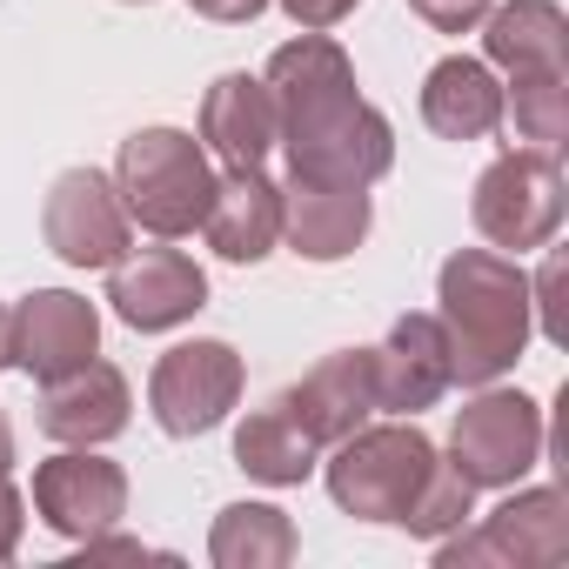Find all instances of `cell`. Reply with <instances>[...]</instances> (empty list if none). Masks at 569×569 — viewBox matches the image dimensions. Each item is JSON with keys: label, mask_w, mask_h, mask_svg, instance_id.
<instances>
[{"label": "cell", "mask_w": 569, "mask_h": 569, "mask_svg": "<svg viewBox=\"0 0 569 569\" xmlns=\"http://www.w3.org/2000/svg\"><path fill=\"white\" fill-rule=\"evenodd\" d=\"M48 248L68 261V268H114L128 254V208H121V188L94 168H68L48 194Z\"/></svg>", "instance_id": "9c48e42d"}, {"label": "cell", "mask_w": 569, "mask_h": 569, "mask_svg": "<svg viewBox=\"0 0 569 569\" xmlns=\"http://www.w3.org/2000/svg\"><path fill=\"white\" fill-rule=\"evenodd\" d=\"M101 349V316L94 302L68 296V289H41L14 309V336H8V362L28 369L34 382H61L74 369H88Z\"/></svg>", "instance_id": "8fae6325"}, {"label": "cell", "mask_w": 569, "mask_h": 569, "mask_svg": "<svg viewBox=\"0 0 569 569\" xmlns=\"http://www.w3.org/2000/svg\"><path fill=\"white\" fill-rule=\"evenodd\" d=\"M21 529H28V502H21V489L8 476H0V562L21 549Z\"/></svg>", "instance_id": "484cf974"}, {"label": "cell", "mask_w": 569, "mask_h": 569, "mask_svg": "<svg viewBox=\"0 0 569 569\" xmlns=\"http://www.w3.org/2000/svg\"><path fill=\"white\" fill-rule=\"evenodd\" d=\"M108 302H114V316H121L128 329L161 336V329L188 322V316L208 302V274H201L181 248H141L134 261H128V254L114 261Z\"/></svg>", "instance_id": "4fadbf2b"}, {"label": "cell", "mask_w": 569, "mask_h": 569, "mask_svg": "<svg viewBox=\"0 0 569 569\" xmlns=\"http://www.w3.org/2000/svg\"><path fill=\"white\" fill-rule=\"evenodd\" d=\"M208 556L221 569H281V562H296V522L268 502H234L214 516Z\"/></svg>", "instance_id": "7402d4cb"}, {"label": "cell", "mask_w": 569, "mask_h": 569, "mask_svg": "<svg viewBox=\"0 0 569 569\" xmlns=\"http://www.w3.org/2000/svg\"><path fill=\"white\" fill-rule=\"evenodd\" d=\"M234 462H241L254 482H268V489H296V482L316 469V442L302 436V422L281 409V396H274L268 409H254V416L241 422Z\"/></svg>", "instance_id": "44dd1931"}, {"label": "cell", "mask_w": 569, "mask_h": 569, "mask_svg": "<svg viewBox=\"0 0 569 569\" xmlns=\"http://www.w3.org/2000/svg\"><path fill=\"white\" fill-rule=\"evenodd\" d=\"M41 429H48L54 442H74V449H94V442L121 436V429H128V382H121V369L88 362V369L48 382V396H41Z\"/></svg>", "instance_id": "ac0fdd59"}, {"label": "cell", "mask_w": 569, "mask_h": 569, "mask_svg": "<svg viewBox=\"0 0 569 569\" xmlns=\"http://www.w3.org/2000/svg\"><path fill=\"white\" fill-rule=\"evenodd\" d=\"M274 94L268 81H248V74H221L201 101V141L228 161V168H261L268 148H274Z\"/></svg>", "instance_id": "d6986e66"}, {"label": "cell", "mask_w": 569, "mask_h": 569, "mask_svg": "<svg viewBox=\"0 0 569 569\" xmlns=\"http://www.w3.org/2000/svg\"><path fill=\"white\" fill-rule=\"evenodd\" d=\"M268 94H274V141L289 148L296 181H329V188H369L396 161L389 121L356 94V68L336 41L302 34L274 48L268 61Z\"/></svg>", "instance_id": "6da1fadb"}, {"label": "cell", "mask_w": 569, "mask_h": 569, "mask_svg": "<svg viewBox=\"0 0 569 569\" xmlns=\"http://www.w3.org/2000/svg\"><path fill=\"white\" fill-rule=\"evenodd\" d=\"M8 336H14V316L0 309V369H8Z\"/></svg>", "instance_id": "f546056e"}, {"label": "cell", "mask_w": 569, "mask_h": 569, "mask_svg": "<svg viewBox=\"0 0 569 569\" xmlns=\"http://www.w3.org/2000/svg\"><path fill=\"white\" fill-rule=\"evenodd\" d=\"M0 476H14V429H8V416H0Z\"/></svg>", "instance_id": "f1b7e54d"}, {"label": "cell", "mask_w": 569, "mask_h": 569, "mask_svg": "<svg viewBox=\"0 0 569 569\" xmlns=\"http://www.w3.org/2000/svg\"><path fill=\"white\" fill-rule=\"evenodd\" d=\"M194 14H208V21H254L268 0H188Z\"/></svg>", "instance_id": "83f0119b"}, {"label": "cell", "mask_w": 569, "mask_h": 569, "mask_svg": "<svg viewBox=\"0 0 569 569\" xmlns=\"http://www.w3.org/2000/svg\"><path fill=\"white\" fill-rule=\"evenodd\" d=\"M442 342H449V382L489 389L516 369L529 342V281L516 261L489 248H462L442 261Z\"/></svg>", "instance_id": "7a4b0ae2"}, {"label": "cell", "mask_w": 569, "mask_h": 569, "mask_svg": "<svg viewBox=\"0 0 569 569\" xmlns=\"http://www.w3.org/2000/svg\"><path fill=\"white\" fill-rule=\"evenodd\" d=\"M114 188H121V208L128 221H141L148 234H194L208 201H214V174H208V154L194 148V134L181 128H141L121 141V161H114Z\"/></svg>", "instance_id": "277c9868"}, {"label": "cell", "mask_w": 569, "mask_h": 569, "mask_svg": "<svg viewBox=\"0 0 569 569\" xmlns=\"http://www.w3.org/2000/svg\"><path fill=\"white\" fill-rule=\"evenodd\" d=\"M409 8H416L436 34H469V28L489 14V0H409Z\"/></svg>", "instance_id": "cb8c5ba5"}, {"label": "cell", "mask_w": 569, "mask_h": 569, "mask_svg": "<svg viewBox=\"0 0 569 569\" xmlns=\"http://www.w3.org/2000/svg\"><path fill=\"white\" fill-rule=\"evenodd\" d=\"M34 509L54 536H74V542L108 536L128 516V476H121V462H101L88 449L54 456L34 469Z\"/></svg>", "instance_id": "7c38bea8"}, {"label": "cell", "mask_w": 569, "mask_h": 569, "mask_svg": "<svg viewBox=\"0 0 569 569\" xmlns=\"http://www.w3.org/2000/svg\"><path fill=\"white\" fill-rule=\"evenodd\" d=\"M436 469V442L416 422H389V429H356L336 442L329 462V496L362 516V522H402L422 496Z\"/></svg>", "instance_id": "5b68a950"}, {"label": "cell", "mask_w": 569, "mask_h": 569, "mask_svg": "<svg viewBox=\"0 0 569 569\" xmlns=\"http://www.w3.org/2000/svg\"><path fill=\"white\" fill-rule=\"evenodd\" d=\"M289 8V21L296 28H309V34H322V28H336V21H349L362 0H281Z\"/></svg>", "instance_id": "d4e9b609"}, {"label": "cell", "mask_w": 569, "mask_h": 569, "mask_svg": "<svg viewBox=\"0 0 569 569\" xmlns=\"http://www.w3.org/2000/svg\"><path fill=\"white\" fill-rule=\"evenodd\" d=\"M482 48L509 74L502 101H516L522 141L556 154L569 141V21L562 8L556 0H509V8L489 14Z\"/></svg>", "instance_id": "3957f363"}, {"label": "cell", "mask_w": 569, "mask_h": 569, "mask_svg": "<svg viewBox=\"0 0 569 569\" xmlns=\"http://www.w3.org/2000/svg\"><path fill=\"white\" fill-rule=\"evenodd\" d=\"M469 502H476V482L456 469V462H436L429 469V482H422V496H416V509L402 516V529H416V536H449V529H462V516H469Z\"/></svg>", "instance_id": "603a6c76"}, {"label": "cell", "mask_w": 569, "mask_h": 569, "mask_svg": "<svg viewBox=\"0 0 569 569\" xmlns=\"http://www.w3.org/2000/svg\"><path fill=\"white\" fill-rule=\"evenodd\" d=\"M536 296H542V336L562 342V309H556V296H562V254H549V268H542V281H536Z\"/></svg>", "instance_id": "4316f807"}, {"label": "cell", "mask_w": 569, "mask_h": 569, "mask_svg": "<svg viewBox=\"0 0 569 569\" xmlns=\"http://www.w3.org/2000/svg\"><path fill=\"white\" fill-rule=\"evenodd\" d=\"M449 462L476 482V489H509L542 462V409L522 389H489L456 416L449 436Z\"/></svg>", "instance_id": "52a82bcc"}, {"label": "cell", "mask_w": 569, "mask_h": 569, "mask_svg": "<svg viewBox=\"0 0 569 569\" xmlns=\"http://www.w3.org/2000/svg\"><path fill=\"white\" fill-rule=\"evenodd\" d=\"M148 402L168 436H208L241 402V356L228 342H181L154 362Z\"/></svg>", "instance_id": "ba28073f"}, {"label": "cell", "mask_w": 569, "mask_h": 569, "mask_svg": "<svg viewBox=\"0 0 569 569\" xmlns=\"http://www.w3.org/2000/svg\"><path fill=\"white\" fill-rule=\"evenodd\" d=\"M476 228L496 248H542L562 228V161L542 148L496 154L476 181Z\"/></svg>", "instance_id": "8992f818"}, {"label": "cell", "mask_w": 569, "mask_h": 569, "mask_svg": "<svg viewBox=\"0 0 569 569\" xmlns=\"http://www.w3.org/2000/svg\"><path fill=\"white\" fill-rule=\"evenodd\" d=\"M281 234L302 261H342L369 234V188H329V181H296L281 188Z\"/></svg>", "instance_id": "2e32d148"}, {"label": "cell", "mask_w": 569, "mask_h": 569, "mask_svg": "<svg viewBox=\"0 0 569 569\" xmlns=\"http://www.w3.org/2000/svg\"><path fill=\"white\" fill-rule=\"evenodd\" d=\"M502 88L482 61L456 54V61H436L429 81H422V121L442 134V141H482L502 128Z\"/></svg>", "instance_id": "ffe728a7"}, {"label": "cell", "mask_w": 569, "mask_h": 569, "mask_svg": "<svg viewBox=\"0 0 569 569\" xmlns=\"http://www.w3.org/2000/svg\"><path fill=\"white\" fill-rule=\"evenodd\" d=\"M369 362H376V409L416 416L449 389V342H442L436 316H402L389 329V342L369 349Z\"/></svg>", "instance_id": "9a60e30c"}, {"label": "cell", "mask_w": 569, "mask_h": 569, "mask_svg": "<svg viewBox=\"0 0 569 569\" xmlns=\"http://www.w3.org/2000/svg\"><path fill=\"white\" fill-rule=\"evenodd\" d=\"M281 409L302 422V436H309L316 449L356 436V429L376 416V362H369V349H342V356L316 362L289 396H281Z\"/></svg>", "instance_id": "5bb4252c"}, {"label": "cell", "mask_w": 569, "mask_h": 569, "mask_svg": "<svg viewBox=\"0 0 569 569\" xmlns=\"http://www.w3.org/2000/svg\"><path fill=\"white\" fill-rule=\"evenodd\" d=\"M569 556V516H562V496L556 489H529L516 502H502L476 536H456L442 542V569H462V562H509V569H549Z\"/></svg>", "instance_id": "30bf717a"}, {"label": "cell", "mask_w": 569, "mask_h": 569, "mask_svg": "<svg viewBox=\"0 0 569 569\" xmlns=\"http://www.w3.org/2000/svg\"><path fill=\"white\" fill-rule=\"evenodd\" d=\"M201 228L221 261H261L281 241V188L261 168H228V181H214Z\"/></svg>", "instance_id": "e0dca14e"}]
</instances>
